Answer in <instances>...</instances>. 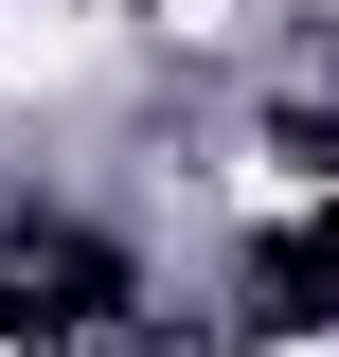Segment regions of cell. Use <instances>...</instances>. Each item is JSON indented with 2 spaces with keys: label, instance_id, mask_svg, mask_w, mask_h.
I'll use <instances>...</instances> for the list:
<instances>
[{
  "label": "cell",
  "instance_id": "cell-2",
  "mask_svg": "<svg viewBox=\"0 0 339 357\" xmlns=\"http://www.w3.org/2000/svg\"><path fill=\"white\" fill-rule=\"evenodd\" d=\"M286 357H339V340H286Z\"/></svg>",
  "mask_w": 339,
  "mask_h": 357
},
{
  "label": "cell",
  "instance_id": "cell-1",
  "mask_svg": "<svg viewBox=\"0 0 339 357\" xmlns=\"http://www.w3.org/2000/svg\"><path fill=\"white\" fill-rule=\"evenodd\" d=\"M161 18H179V36H232V0H161Z\"/></svg>",
  "mask_w": 339,
  "mask_h": 357
}]
</instances>
